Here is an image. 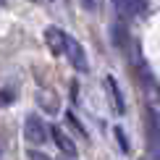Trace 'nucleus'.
<instances>
[{"instance_id":"obj_1","label":"nucleus","mask_w":160,"mask_h":160,"mask_svg":"<svg viewBox=\"0 0 160 160\" xmlns=\"http://www.w3.org/2000/svg\"><path fill=\"white\" fill-rule=\"evenodd\" d=\"M24 137H26V142L29 144H45L48 142V126H45V121L39 116H29L26 118V123H24Z\"/></svg>"},{"instance_id":"obj_5","label":"nucleus","mask_w":160,"mask_h":160,"mask_svg":"<svg viewBox=\"0 0 160 160\" xmlns=\"http://www.w3.org/2000/svg\"><path fill=\"white\" fill-rule=\"evenodd\" d=\"M113 5L123 18H134L142 13V0H113Z\"/></svg>"},{"instance_id":"obj_11","label":"nucleus","mask_w":160,"mask_h":160,"mask_svg":"<svg viewBox=\"0 0 160 160\" xmlns=\"http://www.w3.org/2000/svg\"><path fill=\"white\" fill-rule=\"evenodd\" d=\"M63 160H74V158H68V155H66V158H63Z\"/></svg>"},{"instance_id":"obj_10","label":"nucleus","mask_w":160,"mask_h":160,"mask_svg":"<svg viewBox=\"0 0 160 160\" xmlns=\"http://www.w3.org/2000/svg\"><path fill=\"white\" fill-rule=\"evenodd\" d=\"M29 160H50V158L45 155V152H37V150H32V152H29Z\"/></svg>"},{"instance_id":"obj_6","label":"nucleus","mask_w":160,"mask_h":160,"mask_svg":"<svg viewBox=\"0 0 160 160\" xmlns=\"http://www.w3.org/2000/svg\"><path fill=\"white\" fill-rule=\"evenodd\" d=\"M108 89H110V95H113V108H116L118 113H123V97H121V92H118L116 79H113V76H108Z\"/></svg>"},{"instance_id":"obj_4","label":"nucleus","mask_w":160,"mask_h":160,"mask_svg":"<svg viewBox=\"0 0 160 160\" xmlns=\"http://www.w3.org/2000/svg\"><path fill=\"white\" fill-rule=\"evenodd\" d=\"M52 139H55L58 150H61L63 155H68V158H74V155H76V144H74V139H71L68 134H66V131H61L58 126L52 129Z\"/></svg>"},{"instance_id":"obj_9","label":"nucleus","mask_w":160,"mask_h":160,"mask_svg":"<svg viewBox=\"0 0 160 160\" xmlns=\"http://www.w3.org/2000/svg\"><path fill=\"white\" fill-rule=\"evenodd\" d=\"M82 5H84L87 11H97L100 8V0H82Z\"/></svg>"},{"instance_id":"obj_8","label":"nucleus","mask_w":160,"mask_h":160,"mask_svg":"<svg viewBox=\"0 0 160 160\" xmlns=\"http://www.w3.org/2000/svg\"><path fill=\"white\" fill-rule=\"evenodd\" d=\"M66 118H68V121H71V126H74V129H79V134H84V126H82V123L76 121V116H74V113H68V116H66Z\"/></svg>"},{"instance_id":"obj_7","label":"nucleus","mask_w":160,"mask_h":160,"mask_svg":"<svg viewBox=\"0 0 160 160\" xmlns=\"http://www.w3.org/2000/svg\"><path fill=\"white\" fill-rule=\"evenodd\" d=\"M116 139H118V147H121L123 152H126V150H129V142H126V134H123V131H121V129H116Z\"/></svg>"},{"instance_id":"obj_2","label":"nucleus","mask_w":160,"mask_h":160,"mask_svg":"<svg viewBox=\"0 0 160 160\" xmlns=\"http://www.w3.org/2000/svg\"><path fill=\"white\" fill-rule=\"evenodd\" d=\"M63 55L68 58V63L74 66L76 71H82V74H87V71H89V61H87V52H84V48L76 42L74 37H68V39H66V50H63Z\"/></svg>"},{"instance_id":"obj_3","label":"nucleus","mask_w":160,"mask_h":160,"mask_svg":"<svg viewBox=\"0 0 160 160\" xmlns=\"http://www.w3.org/2000/svg\"><path fill=\"white\" fill-rule=\"evenodd\" d=\"M66 39H68V34H66L63 29H58V26H48V29H45V42H48L52 55H63Z\"/></svg>"},{"instance_id":"obj_12","label":"nucleus","mask_w":160,"mask_h":160,"mask_svg":"<svg viewBox=\"0 0 160 160\" xmlns=\"http://www.w3.org/2000/svg\"><path fill=\"white\" fill-rule=\"evenodd\" d=\"M3 3H5V0H3Z\"/></svg>"}]
</instances>
